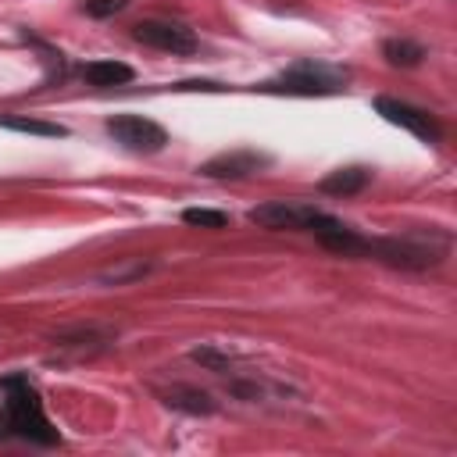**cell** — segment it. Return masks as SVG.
Segmentation results:
<instances>
[{"label": "cell", "instance_id": "obj_1", "mask_svg": "<svg viewBox=\"0 0 457 457\" xmlns=\"http://www.w3.org/2000/svg\"><path fill=\"white\" fill-rule=\"evenodd\" d=\"M0 393H4V407H0V439H29V443H39V446H57L61 436L57 428L50 425L43 403H39V393L29 386L25 375H7L0 378Z\"/></svg>", "mask_w": 457, "mask_h": 457}, {"label": "cell", "instance_id": "obj_2", "mask_svg": "<svg viewBox=\"0 0 457 457\" xmlns=\"http://www.w3.org/2000/svg\"><path fill=\"white\" fill-rule=\"evenodd\" d=\"M364 253L393 264V268H407V271H421L439 264L450 253V236L439 228H418V232H403V236H386V239H368Z\"/></svg>", "mask_w": 457, "mask_h": 457}, {"label": "cell", "instance_id": "obj_3", "mask_svg": "<svg viewBox=\"0 0 457 457\" xmlns=\"http://www.w3.org/2000/svg\"><path fill=\"white\" fill-rule=\"evenodd\" d=\"M343 82H346V71L328 68V64L303 61V64H293L282 75V82H271L268 89H275V93H296V96H325V93H339Z\"/></svg>", "mask_w": 457, "mask_h": 457}, {"label": "cell", "instance_id": "obj_4", "mask_svg": "<svg viewBox=\"0 0 457 457\" xmlns=\"http://www.w3.org/2000/svg\"><path fill=\"white\" fill-rule=\"evenodd\" d=\"M107 136L114 143H121L125 150H132V154H157L168 143V132L157 121L143 118V114H114V118H107Z\"/></svg>", "mask_w": 457, "mask_h": 457}, {"label": "cell", "instance_id": "obj_5", "mask_svg": "<svg viewBox=\"0 0 457 457\" xmlns=\"http://www.w3.org/2000/svg\"><path fill=\"white\" fill-rule=\"evenodd\" d=\"M375 111H378L389 125H400V129H407L411 136H418V139H425V143H439V136H443L439 121H436L428 111H421V107H414V104H403V100H396V96H375Z\"/></svg>", "mask_w": 457, "mask_h": 457}, {"label": "cell", "instance_id": "obj_6", "mask_svg": "<svg viewBox=\"0 0 457 457\" xmlns=\"http://www.w3.org/2000/svg\"><path fill=\"white\" fill-rule=\"evenodd\" d=\"M132 36L143 43V46H154V50H164V54H196V36L179 25V21H161V18H146L132 29Z\"/></svg>", "mask_w": 457, "mask_h": 457}, {"label": "cell", "instance_id": "obj_7", "mask_svg": "<svg viewBox=\"0 0 457 457\" xmlns=\"http://www.w3.org/2000/svg\"><path fill=\"white\" fill-rule=\"evenodd\" d=\"M307 232H314L325 250L343 253V257H357V253H364V246H368V236H361L357 228L343 225L339 218H332V214H325V211L314 214V221L307 225Z\"/></svg>", "mask_w": 457, "mask_h": 457}, {"label": "cell", "instance_id": "obj_8", "mask_svg": "<svg viewBox=\"0 0 457 457\" xmlns=\"http://www.w3.org/2000/svg\"><path fill=\"white\" fill-rule=\"evenodd\" d=\"M318 207L307 204H289V200H268L250 211V221L261 228H307L314 221Z\"/></svg>", "mask_w": 457, "mask_h": 457}, {"label": "cell", "instance_id": "obj_9", "mask_svg": "<svg viewBox=\"0 0 457 457\" xmlns=\"http://www.w3.org/2000/svg\"><path fill=\"white\" fill-rule=\"evenodd\" d=\"M271 157L268 154H257V150H228V154H218L211 161L200 164V175L207 179H246L261 168H268Z\"/></svg>", "mask_w": 457, "mask_h": 457}, {"label": "cell", "instance_id": "obj_10", "mask_svg": "<svg viewBox=\"0 0 457 457\" xmlns=\"http://www.w3.org/2000/svg\"><path fill=\"white\" fill-rule=\"evenodd\" d=\"M368 182H371V171L361 168V164H350V168L328 171V175L318 182V189L328 193V196H353V193H361Z\"/></svg>", "mask_w": 457, "mask_h": 457}, {"label": "cell", "instance_id": "obj_11", "mask_svg": "<svg viewBox=\"0 0 457 457\" xmlns=\"http://www.w3.org/2000/svg\"><path fill=\"white\" fill-rule=\"evenodd\" d=\"M161 396H164L168 407L186 411V414H214V411H218V403H214L204 389H193V386H171V389H164Z\"/></svg>", "mask_w": 457, "mask_h": 457}, {"label": "cell", "instance_id": "obj_12", "mask_svg": "<svg viewBox=\"0 0 457 457\" xmlns=\"http://www.w3.org/2000/svg\"><path fill=\"white\" fill-rule=\"evenodd\" d=\"M82 79L89 86H100V89L125 86V82H132V68L121 61H89V64H82Z\"/></svg>", "mask_w": 457, "mask_h": 457}, {"label": "cell", "instance_id": "obj_13", "mask_svg": "<svg viewBox=\"0 0 457 457\" xmlns=\"http://www.w3.org/2000/svg\"><path fill=\"white\" fill-rule=\"evenodd\" d=\"M0 129L25 132V136H46V139H61V136H68L64 125H57V121H43V118H25V114H0Z\"/></svg>", "mask_w": 457, "mask_h": 457}, {"label": "cell", "instance_id": "obj_14", "mask_svg": "<svg viewBox=\"0 0 457 457\" xmlns=\"http://www.w3.org/2000/svg\"><path fill=\"white\" fill-rule=\"evenodd\" d=\"M382 57H386L393 68H414V64L425 57V50H421V43H414V39H386V43H382Z\"/></svg>", "mask_w": 457, "mask_h": 457}, {"label": "cell", "instance_id": "obj_15", "mask_svg": "<svg viewBox=\"0 0 457 457\" xmlns=\"http://www.w3.org/2000/svg\"><path fill=\"white\" fill-rule=\"evenodd\" d=\"M182 221L186 225H196V228H225L228 225V214L225 211H214V207H186L182 211Z\"/></svg>", "mask_w": 457, "mask_h": 457}, {"label": "cell", "instance_id": "obj_16", "mask_svg": "<svg viewBox=\"0 0 457 457\" xmlns=\"http://www.w3.org/2000/svg\"><path fill=\"white\" fill-rule=\"evenodd\" d=\"M189 357H193V361H200L204 368L218 371V375H225V371L232 368V357H228V353H221V350H214V346H196Z\"/></svg>", "mask_w": 457, "mask_h": 457}, {"label": "cell", "instance_id": "obj_17", "mask_svg": "<svg viewBox=\"0 0 457 457\" xmlns=\"http://www.w3.org/2000/svg\"><path fill=\"white\" fill-rule=\"evenodd\" d=\"M125 7H129V0H82V11L89 18H111V14H118Z\"/></svg>", "mask_w": 457, "mask_h": 457}]
</instances>
